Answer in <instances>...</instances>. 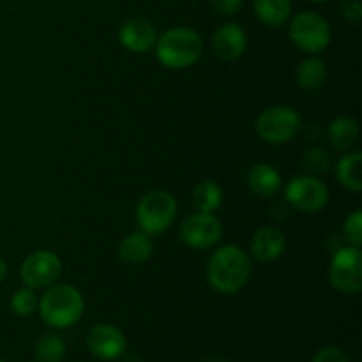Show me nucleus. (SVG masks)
<instances>
[{
	"instance_id": "nucleus-27",
	"label": "nucleus",
	"mask_w": 362,
	"mask_h": 362,
	"mask_svg": "<svg viewBox=\"0 0 362 362\" xmlns=\"http://www.w3.org/2000/svg\"><path fill=\"white\" fill-rule=\"evenodd\" d=\"M211 4L219 16L230 18L243 9L244 0H211Z\"/></svg>"
},
{
	"instance_id": "nucleus-28",
	"label": "nucleus",
	"mask_w": 362,
	"mask_h": 362,
	"mask_svg": "<svg viewBox=\"0 0 362 362\" xmlns=\"http://www.w3.org/2000/svg\"><path fill=\"white\" fill-rule=\"evenodd\" d=\"M341 14L346 21L357 25L362 18V4L361 0H343Z\"/></svg>"
},
{
	"instance_id": "nucleus-16",
	"label": "nucleus",
	"mask_w": 362,
	"mask_h": 362,
	"mask_svg": "<svg viewBox=\"0 0 362 362\" xmlns=\"http://www.w3.org/2000/svg\"><path fill=\"white\" fill-rule=\"evenodd\" d=\"M154 253V243L145 232H131L117 246V255L127 265H141L151 260Z\"/></svg>"
},
{
	"instance_id": "nucleus-30",
	"label": "nucleus",
	"mask_w": 362,
	"mask_h": 362,
	"mask_svg": "<svg viewBox=\"0 0 362 362\" xmlns=\"http://www.w3.org/2000/svg\"><path fill=\"white\" fill-rule=\"evenodd\" d=\"M310 2H315V4H324V2H329V0H310Z\"/></svg>"
},
{
	"instance_id": "nucleus-7",
	"label": "nucleus",
	"mask_w": 362,
	"mask_h": 362,
	"mask_svg": "<svg viewBox=\"0 0 362 362\" xmlns=\"http://www.w3.org/2000/svg\"><path fill=\"white\" fill-rule=\"evenodd\" d=\"M329 283L343 296H357L362 290V253L361 247H339L329 264Z\"/></svg>"
},
{
	"instance_id": "nucleus-26",
	"label": "nucleus",
	"mask_w": 362,
	"mask_h": 362,
	"mask_svg": "<svg viewBox=\"0 0 362 362\" xmlns=\"http://www.w3.org/2000/svg\"><path fill=\"white\" fill-rule=\"evenodd\" d=\"M311 362H350V359L343 349H339V346H334V345H327V346H322L320 350L315 352Z\"/></svg>"
},
{
	"instance_id": "nucleus-25",
	"label": "nucleus",
	"mask_w": 362,
	"mask_h": 362,
	"mask_svg": "<svg viewBox=\"0 0 362 362\" xmlns=\"http://www.w3.org/2000/svg\"><path fill=\"white\" fill-rule=\"evenodd\" d=\"M343 237H345L349 246L361 247L362 244V212L357 211L350 212L346 219L343 221Z\"/></svg>"
},
{
	"instance_id": "nucleus-22",
	"label": "nucleus",
	"mask_w": 362,
	"mask_h": 362,
	"mask_svg": "<svg viewBox=\"0 0 362 362\" xmlns=\"http://www.w3.org/2000/svg\"><path fill=\"white\" fill-rule=\"evenodd\" d=\"M67 356V343L57 332H46L35 341L34 357L37 362H64Z\"/></svg>"
},
{
	"instance_id": "nucleus-31",
	"label": "nucleus",
	"mask_w": 362,
	"mask_h": 362,
	"mask_svg": "<svg viewBox=\"0 0 362 362\" xmlns=\"http://www.w3.org/2000/svg\"><path fill=\"white\" fill-rule=\"evenodd\" d=\"M211 362H226V361H211Z\"/></svg>"
},
{
	"instance_id": "nucleus-9",
	"label": "nucleus",
	"mask_w": 362,
	"mask_h": 362,
	"mask_svg": "<svg viewBox=\"0 0 362 362\" xmlns=\"http://www.w3.org/2000/svg\"><path fill=\"white\" fill-rule=\"evenodd\" d=\"M64 272L62 258L52 250H37L28 255L20 265L21 283L28 288L45 290L60 279Z\"/></svg>"
},
{
	"instance_id": "nucleus-15",
	"label": "nucleus",
	"mask_w": 362,
	"mask_h": 362,
	"mask_svg": "<svg viewBox=\"0 0 362 362\" xmlns=\"http://www.w3.org/2000/svg\"><path fill=\"white\" fill-rule=\"evenodd\" d=\"M246 184L253 194L260 198H274L283 187V177L278 168L269 163H258L247 172Z\"/></svg>"
},
{
	"instance_id": "nucleus-12",
	"label": "nucleus",
	"mask_w": 362,
	"mask_h": 362,
	"mask_svg": "<svg viewBox=\"0 0 362 362\" xmlns=\"http://www.w3.org/2000/svg\"><path fill=\"white\" fill-rule=\"evenodd\" d=\"M154 23L144 16L129 18L119 28V42L131 53H147L158 41Z\"/></svg>"
},
{
	"instance_id": "nucleus-23",
	"label": "nucleus",
	"mask_w": 362,
	"mask_h": 362,
	"mask_svg": "<svg viewBox=\"0 0 362 362\" xmlns=\"http://www.w3.org/2000/svg\"><path fill=\"white\" fill-rule=\"evenodd\" d=\"M9 306H11V311H13L16 317L30 318L32 315L37 313V306H39L37 290L28 288V286L23 285L21 288H18L16 292L11 296Z\"/></svg>"
},
{
	"instance_id": "nucleus-18",
	"label": "nucleus",
	"mask_w": 362,
	"mask_h": 362,
	"mask_svg": "<svg viewBox=\"0 0 362 362\" xmlns=\"http://www.w3.org/2000/svg\"><path fill=\"white\" fill-rule=\"evenodd\" d=\"M329 78L327 62L318 55H308L296 67V83L303 90L313 92L325 85Z\"/></svg>"
},
{
	"instance_id": "nucleus-5",
	"label": "nucleus",
	"mask_w": 362,
	"mask_h": 362,
	"mask_svg": "<svg viewBox=\"0 0 362 362\" xmlns=\"http://www.w3.org/2000/svg\"><path fill=\"white\" fill-rule=\"evenodd\" d=\"M288 35L297 49L308 55H318L332 41V28L322 14L300 11L288 21Z\"/></svg>"
},
{
	"instance_id": "nucleus-2",
	"label": "nucleus",
	"mask_w": 362,
	"mask_h": 362,
	"mask_svg": "<svg viewBox=\"0 0 362 362\" xmlns=\"http://www.w3.org/2000/svg\"><path fill=\"white\" fill-rule=\"evenodd\" d=\"M39 317L52 329H69L85 313L83 293L69 283H53L39 297Z\"/></svg>"
},
{
	"instance_id": "nucleus-32",
	"label": "nucleus",
	"mask_w": 362,
	"mask_h": 362,
	"mask_svg": "<svg viewBox=\"0 0 362 362\" xmlns=\"http://www.w3.org/2000/svg\"><path fill=\"white\" fill-rule=\"evenodd\" d=\"M0 362H6V361H4V359H2V357H0Z\"/></svg>"
},
{
	"instance_id": "nucleus-3",
	"label": "nucleus",
	"mask_w": 362,
	"mask_h": 362,
	"mask_svg": "<svg viewBox=\"0 0 362 362\" xmlns=\"http://www.w3.org/2000/svg\"><path fill=\"white\" fill-rule=\"evenodd\" d=\"M154 49L159 64L166 69H187L200 60L204 39L191 27H172L158 35Z\"/></svg>"
},
{
	"instance_id": "nucleus-6",
	"label": "nucleus",
	"mask_w": 362,
	"mask_h": 362,
	"mask_svg": "<svg viewBox=\"0 0 362 362\" xmlns=\"http://www.w3.org/2000/svg\"><path fill=\"white\" fill-rule=\"evenodd\" d=\"M303 126V117L288 105H274L265 108L255 122L258 136L271 145H283L292 141Z\"/></svg>"
},
{
	"instance_id": "nucleus-10",
	"label": "nucleus",
	"mask_w": 362,
	"mask_h": 362,
	"mask_svg": "<svg viewBox=\"0 0 362 362\" xmlns=\"http://www.w3.org/2000/svg\"><path fill=\"white\" fill-rule=\"evenodd\" d=\"M179 235L180 240L191 250H211L218 246L223 237L221 219L212 212L197 211L180 223Z\"/></svg>"
},
{
	"instance_id": "nucleus-24",
	"label": "nucleus",
	"mask_w": 362,
	"mask_h": 362,
	"mask_svg": "<svg viewBox=\"0 0 362 362\" xmlns=\"http://www.w3.org/2000/svg\"><path fill=\"white\" fill-rule=\"evenodd\" d=\"M303 165L304 168H306L308 175L320 177V175H325V173L331 170L332 159H331V154H329L325 148L311 147L304 152Z\"/></svg>"
},
{
	"instance_id": "nucleus-13",
	"label": "nucleus",
	"mask_w": 362,
	"mask_h": 362,
	"mask_svg": "<svg viewBox=\"0 0 362 362\" xmlns=\"http://www.w3.org/2000/svg\"><path fill=\"white\" fill-rule=\"evenodd\" d=\"M212 49L218 55V59L225 62L239 60L247 49V35L240 25L228 21L216 28L212 35Z\"/></svg>"
},
{
	"instance_id": "nucleus-1",
	"label": "nucleus",
	"mask_w": 362,
	"mask_h": 362,
	"mask_svg": "<svg viewBox=\"0 0 362 362\" xmlns=\"http://www.w3.org/2000/svg\"><path fill=\"white\" fill-rule=\"evenodd\" d=\"M253 274V260L250 253L235 244L216 247L209 258L205 276L214 292L221 296L239 293Z\"/></svg>"
},
{
	"instance_id": "nucleus-11",
	"label": "nucleus",
	"mask_w": 362,
	"mask_h": 362,
	"mask_svg": "<svg viewBox=\"0 0 362 362\" xmlns=\"http://www.w3.org/2000/svg\"><path fill=\"white\" fill-rule=\"evenodd\" d=\"M87 350L99 361L112 362L120 359L126 352V336L117 325L95 324L85 336Z\"/></svg>"
},
{
	"instance_id": "nucleus-17",
	"label": "nucleus",
	"mask_w": 362,
	"mask_h": 362,
	"mask_svg": "<svg viewBox=\"0 0 362 362\" xmlns=\"http://www.w3.org/2000/svg\"><path fill=\"white\" fill-rule=\"evenodd\" d=\"M327 140L334 151L349 152L359 141V122L354 117L338 115L329 122Z\"/></svg>"
},
{
	"instance_id": "nucleus-8",
	"label": "nucleus",
	"mask_w": 362,
	"mask_h": 362,
	"mask_svg": "<svg viewBox=\"0 0 362 362\" xmlns=\"http://www.w3.org/2000/svg\"><path fill=\"white\" fill-rule=\"evenodd\" d=\"M329 198L331 194L324 180H320V177L308 175V173L293 177L285 186L286 204L304 214L324 211L329 204Z\"/></svg>"
},
{
	"instance_id": "nucleus-29",
	"label": "nucleus",
	"mask_w": 362,
	"mask_h": 362,
	"mask_svg": "<svg viewBox=\"0 0 362 362\" xmlns=\"http://www.w3.org/2000/svg\"><path fill=\"white\" fill-rule=\"evenodd\" d=\"M7 274H9V265H7V262L4 258H0V283L6 281Z\"/></svg>"
},
{
	"instance_id": "nucleus-14",
	"label": "nucleus",
	"mask_w": 362,
	"mask_h": 362,
	"mask_svg": "<svg viewBox=\"0 0 362 362\" xmlns=\"http://www.w3.org/2000/svg\"><path fill=\"white\" fill-rule=\"evenodd\" d=\"M286 251V237L276 226H262L255 232L250 246L251 260L260 264H272Z\"/></svg>"
},
{
	"instance_id": "nucleus-21",
	"label": "nucleus",
	"mask_w": 362,
	"mask_h": 362,
	"mask_svg": "<svg viewBox=\"0 0 362 362\" xmlns=\"http://www.w3.org/2000/svg\"><path fill=\"white\" fill-rule=\"evenodd\" d=\"M191 198H193V205L197 207V211L216 214V211L223 204V189L216 180H202L194 186Z\"/></svg>"
},
{
	"instance_id": "nucleus-19",
	"label": "nucleus",
	"mask_w": 362,
	"mask_h": 362,
	"mask_svg": "<svg viewBox=\"0 0 362 362\" xmlns=\"http://www.w3.org/2000/svg\"><path fill=\"white\" fill-rule=\"evenodd\" d=\"M362 154L361 152H345L336 163V179L350 193L362 191Z\"/></svg>"
},
{
	"instance_id": "nucleus-4",
	"label": "nucleus",
	"mask_w": 362,
	"mask_h": 362,
	"mask_svg": "<svg viewBox=\"0 0 362 362\" xmlns=\"http://www.w3.org/2000/svg\"><path fill=\"white\" fill-rule=\"evenodd\" d=\"M179 205L170 191L152 189L140 198L136 205V223L141 232L154 237L165 233L175 223Z\"/></svg>"
},
{
	"instance_id": "nucleus-20",
	"label": "nucleus",
	"mask_w": 362,
	"mask_h": 362,
	"mask_svg": "<svg viewBox=\"0 0 362 362\" xmlns=\"http://www.w3.org/2000/svg\"><path fill=\"white\" fill-rule=\"evenodd\" d=\"M253 9L262 23L279 28L292 18V0H253Z\"/></svg>"
}]
</instances>
